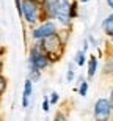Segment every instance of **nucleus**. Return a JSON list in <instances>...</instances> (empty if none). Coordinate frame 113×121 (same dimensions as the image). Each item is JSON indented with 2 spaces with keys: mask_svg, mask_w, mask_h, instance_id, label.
<instances>
[{
  "mask_svg": "<svg viewBox=\"0 0 113 121\" xmlns=\"http://www.w3.org/2000/svg\"><path fill=\"white\" fill-rule=\"evenodd\" d=\"M44 11L49 17H54L68 25L71 21V3L68 0H44Z\"/></svg>",
  "mask_w": 113,
  "mask_h": 121,
  "instance_id": "1",
  "label": "nucleus"
},
{
  "mask_svg": "<svg viewBox=\"0 0 113 121\" xmlns=\"http://www.w3.org/2000/svg\"><path fill=\"white\" fill-rule=\"evenodd\" d=\"M21 9H22V14L27 22L30 24L38 22V19H39V6H38L36 0H24L21 3Z\"/></svg>",
  "mask_w": 113,
  "mask_h": 121,
  "instance_id": "2",
  "label": "nucleus"
},
{
  "mask_svg": "<svg viewBox=\"0 0 113 121\" xmlns=\"http://www.w3.org/2000/svg\"><path fill=\"white\" fill-rule=\"evenodd\" d=\"M49 63H50L49 55L44 54L39 47H33L32 52H30V66H32V69H38V71L46 69L49 66Z\"/></svg>",
  "mask_w": 113,
  "mask_h": 121,
  "instance_id": "3",
  "label": "nucleus"
},
{
  "mask_svg": "<svg viewBox=\"0 0 113 121\" xmlns=\"http://www.w3.org/2000/svg\"><path fill=\"white\" fill-rule=\"evenodd\" d=\"M41 46H42V50L49 57H58L60 52H61V41H60V36L57 33L44 38Z\"/></svg>",
  "mask_w": 113,
  "mask_h": 121,
  "instance_id": "4",
  "label": "nucleus"
},
{
  "mask_svg": "<svg viewBox=\"0 0 113 121\" xmlns=\"http://www.w3.org/2000/svg\"><path fill=\"white\" fill-rule=\"evenodd\" d=\"M112 113V107H110L109 99L100 98L94 102V118L96 120H107Z\"/></svg>",
  "mask_w": 113,
  "mask_h": 121,
  "instance_id": "5",
  "label": "nucleus"
},
{
  "mask_svg": "<svg viewBox=\"0 0 113 121\" xmlns=\"http://www.w3.org/2000/svg\"><path fill=\"white\" fill-rule=\"evenodd\" d=\"M54 33H57V25H55L52 21H47V22H44L42 25H39L38 28H35L32 36L35 39H44V38L54 35Z\"/></svg>",
  "mask_w": 113,
  "mask_h": 121,
  "instance_id": "6",
  "label": "nucleus"
},
{
  "mask_svg": "<svg viewBox=\"0 0 113 121\" xmlns=\"http://www.w3.org/2000/svg\"><path fill=\"white\" fill-rule=\"evenodd\" d=\"M102 30L105 31V35L112 36L113 35V14H109L105 21L102 22Z\"/></svg>",
  "mask_w": 113,
  "mask_h": 121,
  "instance_id": "7",
  "label": "nucleus"
},
{
  "mask_svg": "<svg viewBox=\"0 0 113 121\" xmlns=\"http://www.w3.org/2000/svg\"><path fill=\"white\" fill-rule=\"evenodd\" d=\"M32 96V80L28 79L25 82V86H24V96H22V105L27 107L28 105V98Z\"/></svg>",
  "mask_w": 113,
  "mask_h": 121,
  "instance_id": "8",
  "label": "nucleus"
},
{
  "mask_svg": "<svg viewBox=\"0 0 113 121\" xmlns=\"http://www.w3.org/2000/svg\"><path fill=\"white\" fill-rule=\"evenodd\" d=\"M97 71V58L96 57H90V61H88V76L93 77Z\"/></svg>",
  "mask_w": 113,
  "mask_h": 121,
  "instance_id": "9",
  "label": "nucleus"
},
{
  "mask_svg": "<svg viewBox=\"0 0 113 121\" xmlns=\"http://www.w3.org/2000/svg\"><path fill=\"white\" fill-rule=\"evenodd\" d=\"M75 63L79 65V66L85 65V50H79V52L75 54Z\"/></svg>",
  "mask_w": 113,
  "mask_h": 121,
  "instance_id": "10",
  "label": "nucleus"
},
{
  "mask_svg": "<svg viewBox=\"0 0 113 121\" xmlns=\"http://www.w3.org/2000/svg\"><path fill=\"white\" fill-rule=\"evenodd\" d=\"M86 91H88V83L83 82V80H80V88H79L80 96H86Z\"/></svg>",
  "mask_w": 113,
  "mask_h": 121,
  "instance_id": "11",
  "label": "nucleus"
},
{
  "mask_svg": "<svg viewBox=\"0 0 113 121\" xmlns=\"http://www.w3.org/2000/svg\"><path fill=\"white\" fill-rule=\"evenodd\" d=\"M104 69H105V72H107V74H112V72H113V57L107 60V63H105V68H104Z\"/></svg>",
  "mask_w": 113,
  "mask_h": 121,
  "instance_id": "12",
  "label": "nucleus"
},
{
  "mask_svg": "<svg viewBox=\"0 0 113 121\" xmlns=\"http://www.w3.org/2000/svg\"><path fill=\"white\" fill-rule=\"evenodd\" d=\"M68 82H72L74 79V66H72V63H69V66H68Z\"/></svg>",
  "mask_w": 113,
  "mask_h": 121,
  "instance_id": "13",
  "label": "nucleus"
},
{
  "mask_svg": "<svg viewBox=\"0 0 113 121\" xmlns=\"http://www.w3.org/2000/svg\"><path fill=\"white\" fill-rule=\"evenodd\" d=\"M5 88H6V80H5L3 77L0 76V94L5 91Z\"/></svg>",
  "mask_w": 113,
  "mask_h": 121,
  "instance_id": "14",
  "label": "nucleus"
},
{
  "mask_svg": "<svg viewBox=\"0 0 113 121\" xmlns=\"http://www.w3.org/2000/svg\"><path fill=\"white\" fill-rule=\"evenodd\" d=\"M49 101H47V99H44V102H42V110H44V112H49Z\"/></svg>",
  "mask_w": 113,
  "mask_h": 121,
  "instance_id": "15",
  "label": "nucleus"
},
{
  "mask_svg": "<svg viewBox=\"0 0 113 121\" xmlns=\"http://www.w3.org/2000/svg\"><path fill=\"white\" fill-rule=\"evenodd\" d=\"M50 102H52V104H57V102H58V94H57V93H52V98H50Z\"/></svg>",
  "mask_w": 113,
  "mask_h": 121,
  "instance_id": "16",
  "label": "nucleus"
},
{
  "mask_svg": "<svg viewBox=\"0 0 113 121\" xmlns=\"http://www.w3.org/2000/svg\"><path fill=\"white\" fill-rule=\"evenodd\" d=\"M109 102H110V107H112V110H113V90L110 91V98H109Z\"/></svg>",
  "mask_w": 113,
  "mask_h": 121,
  "instance_id": "17",
  "label": "nucleus"
},
{
  "mask_svg": "<svg viewBox=\"0 0 113 121\" xmlns=\"http://www.w3.org/2000/svg\"><path fill=\"white\" fill-rule=\"evenodd\" d=\"M107 5H109L110 8H113V0H107Z\"/></svg>",
  "mask_w": 113,
  "mask_h": 121,
  "instance_id": "18",
  "label": "nucleus"
},
{
  "mask_svg": "<svg viewBox=\"0 0 113 121\" xmlns=\"http://www.w3.org/2000/svg\"><path fill=\"white\" fill-rule=\"evenodd\" d=\"M110 41H112V44H113V35H112V36H110Z\"/></svg>",
  "mask_w": 113,
  "mask_h": 121,
  "instance_id": "19",
  "label": "nucleus"
},
{
  "mask_svg": "<svg viewBox=\"0 0 113 121\" xmlns=\"http://www.w3.org/2000/svg\"><path fill=\"white\" fill-rule=\"evenodd\" d=\"M0 69H2V61H0Z\"/></svg>",
  "mask_w": 113,
  "mask_h": 121,
  "instance_id": "20",
  "label": "nucleus"
},
{
  "mask_svg": "<svg viewBox=\"0 0 113 121\" xmlns=\"http://www.w3.org/2000/svg\"><path fill=\"white\" fill-rule=\"evenodd\" d=\"M82 2H88V0H82Z\"/></svg>",
  "mask_w": 113,
  "mask_h": 121,
  "instance_id": "21",
  "label": "nucleus"
}]
</instances>
